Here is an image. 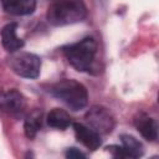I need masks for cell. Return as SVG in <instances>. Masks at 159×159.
<instances>
[{
    "label": "cell",
    "instance_id": "obj_1",
    "mask_svg": "<svg viewBox=\"0 0 159 159\" xmlns=\"http://www.w3.org/2000/svg\"><path fill=\"white\" fill-rule=\"evenodd\" d=\"M87 16L83 0H57L50 5L46 17L52 26H66L82 21Z\"/></svg>",
    "mask_w": 159,
    "mask_h": 159
},
{
    "label": "cell",
    "instance_id": "obj_2",
    "mask_svg": "<svg viewBox=\"0 0 159 159\" xmlns=\"http://www.w3.org/2000/svg\"><path fill=\"white\" fill-rule=\"evenodd\" d=\"M97 48L96 40L92 37H86L78 42L63 47V55L73 68L80 72H89L93 68Z\"/></svg>",
    "mask_w": 159,
    "mask_h": 159
},
{
    "label": "cell",
    "instance_id": "obj_3",
    "mask_svg": "<svg viewBox=\"0 0 159 159\" xmlns=\"http://www.w3.org/2000/svg\"><path fill=\"white\" fill-rule=\"evenodd\" d=\"M48 91L72 111H80L88 103L87 88L75 80H61L53 83Z\"/></svg>",
    "mask_w": 159,
    "mask_h": 159
},
{
    "label": "cell",
    "instance_id": "obj_4",
    "mask_svg": "<svg viewBox=\"0 0 159 159\" xmlns=\"http://www.w3.org/2000/svg\"><path fill=\"white\" fill-rule=\"evenodd\" d=\"M9 65L11 70L25 78H37L41 70V60L37 55L30 52H19L10 57Z\"/></svg>",
    "mask_w": 159,
    "mask_h": 159
},
{
    "label": "cell",
    "instance_id": "obj_5",
    "mask_svg": "<svg viewBox=\"0 0 159 159\" xmlns=\"http://www.w3.org/2000/svg\"><path fill=\"white\" fill-rule=\"evenodd\" d=\"M88 125L99 134H108L114 129L116 120L113 114L103 106H93L84 116Z\"/></svg>",
    "mask_w": 159,
    "mask_h": 159
},
{
    "label": "cell",
    "instance_id": "obj_6",
    "mask_svg": "<svg viewBox=\"0 0 159 159\" xmlns=\"http://www.w3.org/2000/svg\"><path fill=\"white\" fill-rule=\"evenodd\" d=\"M26 101L21 92L15 88L0 92V109L12 117H19L25 112Z\"/></svg>",
    "mask_w": 159,
    "mask_h": 159
},
{
    "label": "cell",
    "instance_id": "obj_7",
    "mask_svg": "<svg viewBox=\"0 0 159 159\" xmlns=\"http://www.w3.org/2000/svg\"><path fill=\"white\" fill-rule=\"evenodd\" d=\"M122 145H109L107 147V150L114 157V158H139L143 155L144 149L142 143L129 134H122L120 135Z\"/></svg>",
    "mask_w": 159,
    "mask_h": 159
},
{
    "label": "cell",
    "instance_id": "obj_8",
    "mask_svg": "<svg viewBox=\"0 0 159 159\" xmlns=\"http://www.w3.org/2000/svg\"><path fill=\"white\" fill-rule=\"evenodd\" d=\"M73 130L77 140L82 143L87 149L96 150L101 147L102 140H101L99 133H97L91 127H87L82 123H73Z\"/></svg>",
    "mask_w": 159,
    "mask_h": 159
},
{
    "label": "cell",
    "instance_id": "obj_9",
    "mask_svg": "<svg viewBox=\"0 0 159 159\" xmlns=\"http://www.w3.org/2000/svg\"><path fill=\"white\" fill-rule=\"evenodd\" d=\"M134 125L142 137L149 142H154L158 138V124L157 122L145 113H139L134 118Z\"/></svg>",
    "mask_w": 159,
    "mask_h": 159
},
{
    "label": "cell",
    "instance_id": "obj_10",
    "mask_svg": "<svg viewBox=\"0 0 159 159\" xmlns=\"http://www.w3.org/2000/svg\"><path fill=\"white\" fill-rule=\"evenodd\" d=\"M17 24L10 22L1 30V43L7 52H16L24 47V40L16 35Z\"/></svg>",
    "mask_w": 159,
    "mask_h": 159
},
{
    "label": "cell",
    "instance_id": "obj_11",
    "mask_svg": "<svg viewBox=\"0 0 159 159\" xmlns=\"http://www.w3.org/2000/svg\"><path fill=\"white\" fill-rule=\"evenodd\" d=\"M5 12L15 16L30 15L35 11L36 0H1Z\"/></svg>",
    "mask_w": 159,
    "mask_h": 159
},
{
    "label": "cell",
    "instance_id": "obj_12",
    "mask_svg": "<svg viewBox=\"0 0 159 159\" xmlns=\"http://www.w3.org/2000/svg\"><path fill=\"white\" fill-rule=\"evenodd\" d=\"M47 124L52 128L65 130L72 124V118L66 111L60 109V108H53L47 114Z\"/></svg>",
    "mask_w": 159,
    "mask_h": 159
},
{
    "label": "cell",
    "instance_id": "obj_13",
    "mask_svg": "<svg viewBox=\"0 0 159 159\" xmlns=\"http://www.w3.org/2000/svg\"><path fill=\"white\" fill-rule=\"evenodd\" d=\"M42 125V112L41 111H34L31 112L26 119H25V124H24V129H25V134L27 138L32 139L36 137L37 132L40 130Z\"/></svg>",
    "mask_w": 159,
    "mask_h": 159
},
{
    "label": "cell",
    "instance_id": "obj_14",
    "mask_svg": "<svg viewBox=\"0 0 159 159\" xmlns=\"http://www.w3.org/2000/svg\"><path fill=\"white\" fill-rule=\"evenodd\" d=\"M65 155H66V158H68V159H83V158H86V155L82 153V152H80L78 149H76V148H68L67 150H66V153H65Z\"/></svg>",
    "mask_w": 159,
    "mask_h": 159
}]
</instances>
